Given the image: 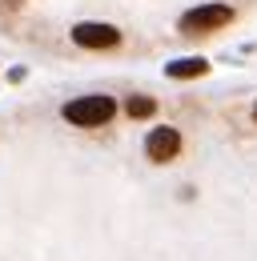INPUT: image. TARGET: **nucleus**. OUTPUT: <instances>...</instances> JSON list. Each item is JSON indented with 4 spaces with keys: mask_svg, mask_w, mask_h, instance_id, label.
<instances>
[{
    "mask_svg": "<svg viewBox=\"0 0 257 261\" xmlns=\"http://www.w3.org/2000/svg\"><path fill=\"white\" fill-rule=\"evenodd\" d=\"M61 117L76 129H100L117 117V100L109 93H85V97H72L61 105Z\"/></svg>",
    "mask_w": 257,
    "mask_h": 261,
    "instance_id": "nucleus-1",
    "label": "nucleus"
},
{
    "mask_svg": "<svg viewBox=\"0 0 257 261\" xmlns=\"http://www.w3.org/2000/svg\"><path fill=\"white\" fill-rule=\"evenodd\" d=\"M181 129H173V125H157V129H149L145 137V157L153 165H169L181 157Z\"/></svg>",
    "mask_w": 257,
    "mask_h": 261,
    "instance_id": "nucleus-4",
    "label": "nucleus"
},
{
    "mask_svg": "<svg viewBox=\"0 0 257 261\" xmlns=\"http://www.w3.org/2000/svg\"><path fill=\"white\" fill-rule=\"evenodd\" d=\"M205 72H209L205 57H177V61L165 65V76H173V81H193V76H205Z\"/></svg>",
    "mask_w": 257,
    "mask_h": 261,
    "instance_id": "nucleus-5",
    "label": "nucleus"
},
{
    "mask_svg": "<svg viewBox=\"0 0 257 261\" xmlns=\"http://www.w3.org/2000/svg\"><path fill=\"white\" fill-rule=\"evenodd\" d=\"M233 16H237V12H233L229 4L209 0V4H197V8H189V12L177 16V33L181 36H213V33H221V29H229Z\"/></svg>",
    "mask_w": 257,
    "mask_h": 261,
    "instance_id": "nucleus-2",
    "label": "nucleus"
},
{
    "mask_svg": "<svg viewBox=\"0 0 257 261\" xmlns=\"http://www.w3.org/2000/svg\"><path fill=\"white\" fill-rule=\"evenodd\" d=\"M68 40L76 48H89V53H113V48H121L125 33L117 24H105V20H76L68 29Z\"/></svg>",
    "mask_w": 257,
    "mask_h": 261,
    "instance_id": "nucleus-3",
    "label": "nucleus"
},
{
    "mask_svg": "<svg viewBox=\"0 0 257 261\" xmlns=\"http://www.w3.org/2000/svg\"><path fill=\"white\" fill-rule=\"evenodd\" d=\"M253 125H257V100H253Z\"/></svg>",
    "mask_w": 257,
    "mask_h": 261,
    "instance_id": "nucleus-7",
    "label": "nucleus"
},
{
    "mask_svg": "<svg viewBox=\"0 0 257 261\" xmlns=\"http://www.w3.org/2000/svg\"><path fill=\"white\" fill-rule=\"evenodd\" d=\"M125 113L133 117V121H149V117L157 113V100L145 97V93H133V97L125 100Z\"/></svg>",
    "mask_w": 257,
    "mask_h": 261,
    "instance_id": "nucleus-6",
    "label": "nucleus"
}]
</instances>
